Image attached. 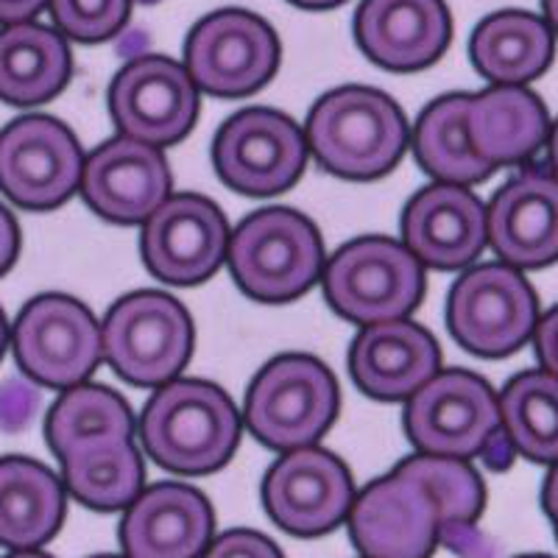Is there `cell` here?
Returning <instances> with one entry per match:
<instances>
[{
  "label": "cell",
  "mask_w": 558,
  "mask_h": 558,
  "mask_svg": "<svg viewBox=\"0 0 558 558\" xmlns=\"http://www.w3.org/2000/svg\"><path fill=\"white\" fill-rule=\"evenodd\" d=\"M140 441L159 466L179 475H207L235 456L241 413L213 383L171 380L148 400Z\"/></svg>",
  "instance_id": "obj_1"
},
{
  "label": "cell",
  "mask_w": 558,
  "mask_h": 558,
  "mask_svg": "<svg viewBox=\"0 0 558 558\" xmlns=\"http://www.w3.org/2000/svg\"><path fill=\"white\" fill-rule=\"evenodd\" d=\"M307 148L336 177L377 179L400 162L408 123L393 98L372 87H341L318 98L305 126Z\"/></svg>",
  "instance_id": "obj_2"
},
{
  "label": "cell",
  "mask_w": 558,
  "mask_h": 558,
  "mask_svg": "<svg viewBox=\"0 0 558 558\" xmlns=\"http://www.w3.org/2000/svg\"><path fill=\"white\" fill-rule=\"evenodd\" d=\"M227 260L246 296L266 305L293 302L322 279L324 246L302 213L268 207L229 235Z\"/></svg>",
  "instance_id": "obj_3"
},
{
  "label": "cell",
  "mask_w": 558,
  "mask_h": 558,
  "mask_svg": "<svg viewBox=\"0 0 558 558\" xmlns=\"http://www.w3.org/2000/svg\"><path fill=\"white\" fill-rule=\"evenodd\" d=\"M324 293L347 322L386 324L405 318L425 293L422 263L391 238H357L330 257Z\"/></svg>",
  "instance_id": "obj_4"
},
{
  "label": "cell",
  "mask_w": 558,
  "mask_h": 558,
  "mask_svg": "<svg viewBox=\"0 0 558 558\" xmlns=\"http://www.w3.org/2000/svg\"><path fill=\"white\" fill-rule=\"evenodd\" d=\"M104 357L132 386H166L193 355V322L177 299L159 291L123 296L104 318Z\"/></svg>",
  "instance_id": "obj_5"
},
{
  "label": "cell",
  "mask_w": 558,
  "mask_h": 558,
  "mask_svg": "<svg viewBox=\"0 0 558 558\" xmlns=\"http://www.w3.org/2000/svg\"><path fill=\"white\" fill-rule=\"evenodd\" d=\"M338 413V383L316 357L282 355L254 377L246 425L274 450H302L327 433Z\"/></svg>",
  "instance_id": "obj_6"
},
{
  "label": "cell",
  "mask_w": 558,
  "mask_h": 558,
  "mask_svg": "<svg viewBox=\"0 0 558 558\" xmlns=\"http://www.w3.org/2000/svg\"><path fill=\"white\" fill-rule=\"evenodd\" d=\"M17 366L39 386L76 388L104 357L96 316L62 293H45L28 302L12 327Z\"/></svg>",
  "instance_id": "obj_7"
},
{
  "label": "cell",
  "mask_w": 558,
  "mask_h": 558,
  "mask_svg": "<svg viewBox=\"0 0 558 558\" xmlns=\"http://www.w3.org/2000/svg\"><path fill=\"white\" fill-rule=\"evenodd\" d=\"M279 39L266 20L243 9H221L198 20L184 43V70L216 98L252 96L279 68Z\"/></svg>",
  "instance_id": "obj_8"
},
{
  "label": "cell",
  "mask_w": 558,
  "mask_h": 558,
  "mask_svg": "<svg viewBox=\"0 0 558 558\" xmlns=\"http://www.w3.org/2000/svg\"><path fill=\"white\" fill-rule=\"evenodd\" d=\"M536 293L517 268L488 263L463 274L447 299V327L483 357L511 355L536 330Z\"/></svg>",
  "instance_id": "obj_9"
},
{
  "label": "cell",
  "mask_w": 558,
  "mask_h": 558,
  "mask_svg": "<svg viewBox=\"0 0 558 558\" xmlns=\"http://www.w3.org/2000/svg\"><path fill=\"white\" fill-rule=\"evenodd\" d=\"M405 430L425 456L466 461L502 430L500 402L472 372H438L408 400Z\"/></svg>",
  "instance_id": "obj_10"
},
{
  "label": "cell",
  "mask_w": 558,
  "mask_h": 558,
  "mask_svg": "<svg viewBox=\"0 0 558 558\" xmlns=\"http://www.w3.org/2000/svg\"><path fill=\"white\" fill-rule=\"evenodd\" d=\"M213 162L232 191L274 196L293 187L305 171L307 137L277 109H243L218 129Z\"/></svg>",
  "instance_id": "obj_11"
},
{
  "label": "cell",
  "mask_w": 558,
  "mask_h": 558,
  "mask_svg": "<svg viewBox=\"0 0 558 558\" xmlns=\"http://www.w3.org/2000/svg\"><path fill=\"white\" fill-rule=\"evenodd\" d=\"M84 157L64 123L20 118L0 134V191L17 207L45 213L82 187Z\"/></svg>",
  "instance_id": "obj_12"
},
{
  "label": "cell",
  "mask_w": 558,
  "mask_h": 558,
  "mask_svg": "<svg viewBox=\"0 0 558 558\" xmlns=\"http://www.w3.org/2000/svg\"><path fill=\"white\" fill-rule=\"evenodd\" d=\"M347 525L363 558H430L441 536L436 500L402 466L363 488Z\"/></svg>",
  "instance_id": "obj_13"
},
{
  "label": "cell",
  "mask_w": 558,
  "mask_h": 558,
  "mask_svg": "<svg viewBox=\"0 0 558 558\" xmlns=\"http://www.w3.org/2000/svg\"><path fill=\"white\" fill-rule=\"evenodd\" d=\"M109 112L123 137L146 146H173L198 114V87L191 73L166 57H137L114 76Z\"/></svg>",
  "instance_id": "obj_14"
},
{
  "label": "cell",
  "mask_w": 558,
  "mask_h": 558,
  "mask_svg": "<svg viewBox=\"0 0 558 558\" xmlns=\"http://www.w3.org/2000/svg\"><path fill=\"white\" fill-rule=\"evenodd\" d=\"M263 502L271 520L293 536H322L347 520L355 488L349 470L332 452L302 447L268 470Z\"/></svg>",
  "instance_id": "obj_15"
},
{
  "label": "cell",
  "mask_w": 558,
  "mask_h": 558,
  "mask_svg": "<svg viewBox=\"0 0 558 558\" xmlns=\"http://www.w3.org/2000/svg\"><path fill=\"white\" fill-rule=\"evenodd\" d=\"M143 263L168 286H198L218 271L229 248V227L209 198L171 196L143 227Z\"/></svg>",
  "instance_id": "obj_16"
},
{
  "label": "cell",
  "mask_w": 558,
  "mask_h": 558,
  "mask_svg": "<svg viewBox=\"0 0 558 558\" xmlns=\"http://www.w3.org/2000/svg\"><path fill=\"white\" fill-rule=\"evenodd\" d=\"M171 193V171L162 151L132 137L107 140L84 159L82 196L101 218L146 223Z\"/></svg>",
  "instance_id": "obj_17"
},
{
  "label": "cell",
  "mask_w": 558,
  "mask_h": 558,
  "mask_svg": "<svg viewBox=\"0 0 558 558\" xmlns=\"http://www.w3.org/2000/svg\"><path fill=\"white\" fill-rule=\"evenodd\" d=\"M488 241L511 268L558 260V179L527 168L502 184L486 209Z\"/></svg>",
  "instance_id": "obj_18"
},
{
  "label": "cell",
  "mask_w": 558,
  "mask_h": 558,
  "mask_svg": "<svg viewBox=\"0 0 558 558\" xmlns=\"http://www.w3.org/2000/svg\"><path fill=\"white\" fill-rule=\"evenodd\" d=\"M402 241L418 263L430 268L470 266L488 241L486 207L463 184H430L408 202Z\"/></svg>",
  "instance_id": "obj_19"
},
{
  "label": "cell",
  "mask_w": 558,
  "mask_h": 558,
  "mask_svg": "<svg viewBox=\"0 0 558 558\" xmlns=\"http://www.w3.org/2000/svg\"><path fill=\"white\" fill-rule=\"evenodd\" d=\"M216 517L207 497L184 483L146 488L126 508L121 545L126 558H202Z\"/></svg>",
  "instance_id": "obj_20"
},
{
  "label": "cell",
  "mask_w": 558,
  "mask_h": 558,
  "mask_svg": "<svg viewBox=\"0 0 558 558\" xmlns=\"http://www.w3.org/2000/svg\"><path fill=\"white\" fill-rule=\"evenodd\" d=\"M452 34L445 0H363L355 39L372 62L411 73L436 62Z\"/></svg>",
  "instance_id": "obj_21"
},
{
  "label": "cell",
  "mask_w": 558,
  "mask_h": 558,
  "mask_svg": "<svg viewBox=\"0 0 558 558\" xmlns=\"http://www.w3.org/2000/svg\"><path fill=\"white\" fill-rule=\"evenodd\" d=\"M438 361L436 338L405 318L363 327L349 349L352 380L377 400H411L438 375Z\"/></svg>",
  "instance_id": "obj_22"
},
{
  "label": "cell",
  "mask_w": 558,
  "mask_h": 558,
  "mask_svg": "<svg viewBox=\"0 0 558 558\" xmlns=\"http://www.w3.org/2000/svg\"><path fill=\"white\" fill-rule=\"evenodd\" d=\"M550 126L545 104L525 87H492L470 96L472 148L492 171L531 159L547 143Z\"/></svg>",
  "instance_id": "obj_23"
},
{
  "label": "cell",
  "mask_w": 558,
  "mask_h": 558,
  "mask_svg": "<svg viewBox=\"0 0 558 558\" xmlns=\"http://www.w3.org/2000/svg\"><path fill=\"white\" fill-rule=\"evenodd\" d=\"M556 53V34L547 20L520 9L488 14L470 39L475 70L497 87H522L539 78Z\"/></svg>",
  "instance_id": "obj_24"
},
{
  "label": "cell",
  "mask_w": 558,
  "mask_h": 558,
  "mask_svg": "<svg viewBox=\"0 0 558 558\" xmlns=\"http://www.w3.org/2000/svg\"><path fill=\"white\" fill-rule=\"evenodd\" d=\"M64 517L62 481L32 458H0V547L37 550Z\"/></svg>",
  "instance_id": "obj_25"
},
{
  "label": "cell",
  "mask_w": 558,
  "mask_h": 558,
  "mask_svg": "<svg viewBox=\"0 0 558 558\" xmlns=\"http://www.w3.org/2000/svg\"><path fill=\"white\" fill-rule=\"evenodd\" d=\"M70 78V48L59 32L39 23L0 28V101L37 107L51 101Z\"/></svg>",
  "instance_id": "obj_26"
},
{
  "label": "cell",
  "mask_w": 558,
  "mask_h": 558,
  "mask_svg": "<svg viewBox=\"0 0 558 558\" xmlns=\"http://www.w3.org/2000/svg\"><path fill=\"white\" fill-rule=\"evenodd\" d=\"M134 418L123 397L104 386L68 388L48 413L45 436L59 458L132 441Z\"/></svg>",
  "instance_id": "obj_27"
},
{
  "label": "cell",
  "mask_w": 558,
  "mask_h": 558,
  "mask_svg": "<svg viewBox=\"0 0 558 558\" xmlns=\"http://www.w3.org/2000/svg\"><path fill=\"white\" fill-rule=\"evenodd\" d=\"M466 107H470L466 93L438 98L418 114L413 129V154L418 166L438 182L463 184V187L492 173V168L472 148Z\"/></svg>",
  "instance_id": "obj_28"
},
{
  "label": "cell",
  "mask_w": 558,
  "mask_h": 558,
  "mask_svg": "<svg viewBox=\"0 0 558 558\" xmlns=\"http://www.w3.org/2000/svg\"><path fill=\"white\" fill-rule=\"evenodd\" d=\"M500 425L517 452L536 463H558V380L522 372L500 393Z\"/></svg>",
  "instance_id": "obj_29"
},
{
  "label": "cell",
  "mask_w": 558,
  "mask_h": 558,
  "mask_svg": "<svg viewBox=\"0 0 558 558\" xmlns=\"http://www.w3.org/2000/svg\"><path fill=\"white\" fill-rule=\"evenodd\" d=\"M64 486L96 511L129 508L143 495V458L132 441L84 450L62 461Z\"/></svg>",
  "instance_id": "obj_30"
},
{
  "label": "cell",
  "mask_w": 558,
  "mask_h": 558,
  "mask_svg": "<svg viewBox=\"0 0 558 558\" xmlns=\"http://www.w3.org/2000/svg\"><path fill=\"white\" fill-rule=\"evenodd\" d=\"M436 500L441 527L472 525L483 511V483L466 461L438 456H416L400 463Z\"/></svg>",
  "instance_id": "obj_31"
},
{
  "label": "cell",
  "mask_w": 558,
  "mask_h": 558,
  "mask_svg": "<svg viewBox=\"0 0 558 558\" xmlns=\"http://www.w3.org/2000/svg\"><path fill=\"white\" fill-rule=\"evenodd\" d=\"M132 0H48L57 28L78 43H101L121 32Z\"/></svg>",
  "instance_id": "obj_32"
},
{
  "label": "cell",
  "mask_w": 558,
  "mask_h": 558,
  "mask_svg": "<svg viewBox=\"0 0 558 558\" xmlns=\"http://www.w3.org/2000/svg\"><path fill=\"white\" fill-rule=\"evenodd\" d=\"M202 558H282L279 547L257 531H229L209 542Z\"/></svg>",
  "instance_id": "obj_33"
},
{
  "label": "cell",
  "mask_w": 558,
  "mask_h": 558,
  "mask_svg": "<svg viewBox=\"0 0 558 558\" xmlns=\"http://www.w3.org/2000/svg\"><path fill=\"white\" fill-rule=\"evenodd\" d=\"M37 388L23 380H9L0 386V427L20 430L28 425L32 413L37 411Z\"/></svg>",
  "instance_id": "obj_34"
},
{
  "label": "cell",
  "mask_w": 558,
  "mask_h": 558,
  "mask_svg": "<svg viewBox=\"0 0 558 558\" xmlns=\"http://www.w3.org/2000/svg\"><path fill=\"white\" fill-rule=\"evenodd\" d=\"M533 341H536V355H539L545 372L558 380V307H553L547 316L536 322Z\"/></svg>",
  "instance_id": "obj_35"
},
{
  "label": "cell",
  "mask_w": 558,
  "mask_h": 558,
  "mask_svg": "<svg viewBox=\"0 0 558 558\" xmlns=\"http://www.w3.org/2000/svg\"><path fill=\"white\" fill-rule=\"evenodd\" d=\"M438 542L447 547H452L456 553H461L463 558H486L483 556V550H492V547H483L486 542H483L481 533L475 531V525L441 527V536H438Z\"/></svg>",
  "instance_id": "obj_36"
},
{
  "label": "cell",
  "mask_w": 558,
  "mask_h": 558,
  "mask_svg": "<svg viewBox=\"0 0 558 558\" xmlns=\"http://www.w3.org/2000/svg\"><path fill=\"white\" fill-rule=\"evenodd\" d=\"M17 248H20L17 221H14L12 213L0 204V277L14 266Z\"/></svg>",
  "instance_id": "obj_37"
},
{
  "label": "cell",
  "mask_w": 558,
  "mask_h": 558,
  "mask_svg": "<svg viewBox=\"0 0 558 558\" xmlns=\"http://www.w3.org/2000/svg\"><path fill=\"white\" fill-rule=\"evenodd\" d=\"M48 7V0H0V23H28L37 12Z\"/></svg>",
  "instance_id": "obj_38"
},
{
  "label": "cell",
  "mask_w": 558,
  "mask_h": 558,
  "mask_svg": "<svg viewBox=\"0 0 558 558\" xmlns=\"http://www.w3.org/2000/svg\"><path fill=\"white\" fill-rule=\"evenodd\" d=\"M514 452L517 450H514V445H511V438L500 430L495 438H492V441H488L486 450L481 452V458L488 463V466H492V470H506L508 463H511V458H514Z\"/></svg>",
  "instance_id": "obj_39"
},
{
  "label": "cell",
  "mask_w": 558,
  "mask_h": 558,
  "mask_svg": "<svg viewBox=\"0 0 558 558\" xmlns=\"http://www.w3.org/2000/svg\"><path fill=\"white\" fill-rule=\"evenodd\" d=\"M542 502H545V511H547V517H550L553 527H556V536H558V463L553 466L550 475H547L545 492H542Z\"/></svg>",
  "instance_id": "obj_40"
},
{
  "label": "cell",
  "mask_w": 558,
  "mask_h": 558,
  "mask_svg": "<svg viewBox=\"0 0 558 558\" xmlns=\"http://www.w3.org/2000/svg\"><path fill=\"white\" fill-rule=\"evenodd\" d=\"M291 3L299 9H311V12H327V9L341 7L347 0H291Z\"/></svg>",
  "instance_id": "obj_41"
},
{
  "label": "cell",
  "mask_w": 558,
  "mask_h": 558,
  "mask_svg": "<svg viewBox=\"0 0 558 558\" xmlns=\"http://www.w3.org/2000/svg\"><path fill=\"white\" fill-rule=\"evenodd\" d=\"M547 157H550L553 177L558 179V121L550 126V137H547Z\"/></svg>",
  "instance_id": "obj_42"
},
{
  "label": "cell",
  "mask_w": 558,
  "mask_h": 558,
  "mask_svg": "<svg viewBox=\"0 0 558 558\" xmlns=\"http://www.w3.org/2000/svg\"><path fill=\"white\" fill-rule=\"evenodd\" d=\"M542 9H545L547 26L558 32V0H542Z\"/></svg>",
  "instance_id": "obj_43"
},
{
  "label": "cell",
  "mask_w": 558,
  "mask_h": 558,
  "mask_svg": "<svg viewBox=\"0 0 558 558\" xmlns=\"http://www.w3.org/2000/svg\"><path fill=\"white\" fill-rule=\"evenodd\" d=\"M7 347H9V324H7V316H3V311H0V357H3Z\"/></svg>",
  "instance_id": "obj_44"
},
{
  "label": "cell",
  "mask_w": 558,
  "mask_h": 558,
  "mask_svg": "<svg viewBox=\"0 0 558 558\" xmlns=\"http://www.w3.org/2000/svg\"><path fill=\"white\" fill-rule=\"evenodd\" d=\"M7 558H53L43 550H12Z\"/></svg>",
  "instance_id": "obj_45"
},
{
  "label": "cell",
  "mask_w": 558,
  "mask_h": 558,
  "mask_svg": "<svg viewBox=\"0 0 558 558\" xmlns=\"http://www.w3.org/2000/svg\"><path fill=\"white\" fill-rule=\"evenodd\" d=\"M98 558H126V556H98Z\"/></svg>",
  "instance_id": "obj_46"
},
{
  "label": "cell",
  "mask_w": 558,
  "mask_h": 558,
  "mask_svg": "<svg viewBox=\"0 0 558 558\" xmlns=\"http://www.w3.org/2000/svg\"><path fill=\"white\" fill-rule=\"evenodd\" d=\"M525 558H550V556H525Z\"/></svg>",
  "instance_id": "obj_47"
}]
</instances>
